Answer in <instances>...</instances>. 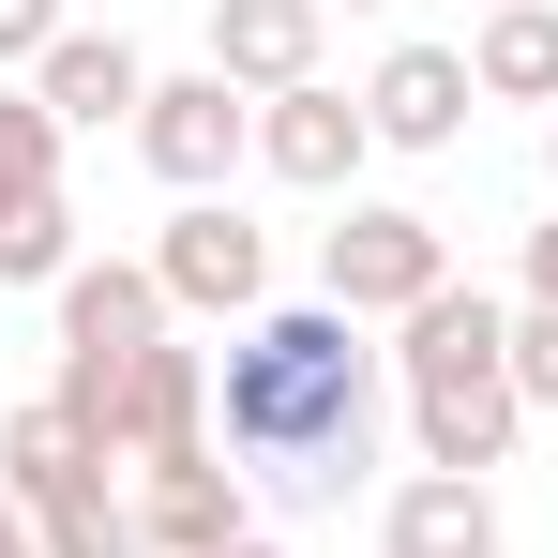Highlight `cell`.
<instances>
[{
  "label": "cell",
  "mask_w": 558,
  "mask_h": 558,
  "mask_svg": "<svg viewBox=\"0 0 558 558\" xmlns=\"http://www.w3.org/2000/svg\"><path fill=\"white\" fill-rule=\"evenodd\" d=\"M377 392H392V348H363L348 302H272L227 332V453L257 498L287 513H332L377 468Z\"/></svg>",
  "instance_id": "obj_1"
},
{
  "label": "cell",
  "mask_w": 558,
  "mask_h": 558,
  "mask_svg": "<svg viewBox=\"0 0 558 558\" xmlns=\"http://www.w3.org/2000/svg\"><path fill=\"white\" fill-rule=\"evenodd\" d=\"M392 392H408L423 468L483 483V468L513 453V423H529V392H513V317H498L483 287H438L423 317H392Z\"/></svg>",
  "instance_id": "obj_2"
},
{
  "label": "cell",
  "mask_w": 558,
  "mask_h": 558,
  "mask_svg": "<svg viewBox=\"0 0 558 558\" xmlns=\"http://www.w3.org/2000/svg\"><path fill=\"white\" fill-rule=\"evenodd\" d=\"M438 287H453V227L438 211H392L377 196V211H348L317 242V302H348V317H423Z\"/></svg>",
  "instance_id": "obj_3"
},
{
  "label": "cell",
  "mask_w": 558,
  "mask_h": 558,
  "mask_svg": "<svg viewBox=\"0 0 558 558\" xmlns=\"http://www.w3.org/2000/svg\"><path fill=\"white\" fill-rule=\"evenodd\" d=\"M136 167H151L167 196H227V167H257V92H227L211 61H196V76H151Z\"/></svg>",
  "instance_id": "obj_4"
},
{
  "label": "cell",
  "mask_w": 558,
  "mask_h": 558,
  "mask_svg": "<svg viewBox=\"0 0 558 558\" xmlns=\"http://www.w3.org/2000/svg\"><path fill=\"white\" fill-rule=\"evenodd\" d=\"M151 287H167V317H227V332H242V317H272V302H257V287H272V242H257L227 196H182L167 242H151Z\"/></svg>",
  "instance_id": "obj_5"
},
{
  "label": "cell",
  "mask_w": 558,
  "mask_h": 558,
  "mask_svg": "<svg viewBox=\"0 0 558 558\" xmlns=\"http://www.w3.org/2000/svg\"><path fill=\"white\" fill-rule=\"evenodd\" d=\"M363 151H377V121H363V92H332V76H302V92L257 106V167L302 182V196H348V182H363Z\"/></svg>",
  "instance_id": "obj_6"
},
{
  "label": "cell",
  "mask_w": 558,
  "mask_h": 558,
  "mask_svg": "<svg viewBox=\"0 0 558 558\" xmlns=\"http://www.w3.org/2000/svg\"><path fill=\"white\" fill-rule=\"evenodd\" d=\"M136 529H151V558H227V544H257V483H242L227 453L136 468Z\"/></svg>",
  "instance_id": "obj_7"
},
{
  "label": "cell",
  "mask_w": 558,
  "mask_h": 558,
  "mask_svg": "<svg viewBox=\"0 0 558 558\" xmlns=\"http://www.w3.org/2000/svg\"><path fill=\"white\" fill-rule=\"evenodd\" d=\"M468 106H483L468 46H392V61L363 76V121H377V151H453V136H468Z\"/></svg>",
  "instance_id": "obj_8"
},
{
  "label": "cell",
  "mask_w": 558,
  "mask_h": 558,
  "mask_svg": "<svg viewBox=\"0 0 558 558\" xmlns=\"http://www.w3.org/2000/svg\"><path fill=\"white\" fill-rule=\"evenodd\" d=\"M211 453V363L196 348H136L121 377V468H196Z\"/></svg>",
  "instance_id": "obj_9"
},
{
  "label": "cell",
  "mask_w": 558,
  "mask_h": 558,
  "mask_svg": "<svg viewBox=\"0 0 558 558\" xmlns=\"http://www.w3.org/2000/svg\"><path fill=\"white\" fill-rule=\"evenodd\" d=\"M317 31H332V0H211V76L272 106L317 76Z\"/></svg>",
  "instance_id": "obj_10"
},
{
  "label": "cell",
  "mask_w": 558,
  "mask_h": 558,
  "mask_svg": "<svg viewBox=\"0 0 558 558\" xmlns=\"http://www.w3.org/2000/svg\"><path fill=\"white\" fill-rule=\"evenodd\" d=\"M46 302H61V348H92V363L167 348V287H151V257H76Z\"/></svg>",
  "instance_id": "obj_11"
},
{
  "label": "cell",
  "mask_w": 558,
  "mask_h": 558,
  "mask_svg": "<svg viewBox=\"0 0 558 558\" xmlns=\"http://www.w3.org/2000/svg\"><path fill=\"white\" fill-rule=\"evenodd\" d=\"M377 558H498V483L408 468V483L377 498Z\"/></svg>",
  "instance_id": "obj_12"
},
{
  "label": "cell",
  "mask_w": 558,
  "mask_h": 558,
  "mask_svg": "<svg viewBox=\"0 0 558 558\" xmlns=\"http://www.w3.org/2000/svg\"><path fill=\"white\" fill-rule=\"evenodd\" d=\"M31 92H46L61 136H106V121H136V106H151V61H136L121 31H61V46L31 61Z\"/></svg>",
  "instance_id": "obj_13"
},
{
  "label": "cell",
  "mask_w": 558,
  "mask_h": 558,
  "mask_svg": "<svg viewBox=\"0 0 558 558\" xmlns=\"http://www.w3.org/2000/svg\"><path fill=\"white\" fill-rule=\"evenodd\" d=\"M106 468H121V453H106L92 423H61L46 392H31V408L0 423V498H15V513H61V498H92Z\"/></svg>",
  "instance_id": "obj_14"
},
{
  "label": "cell",
  "mask_w": 558,
  "mask_h": 558,
  "mask_svg": "<svg viewBox=\"0 0 558 558\" xmlns=\"http://www.w3.org/2000/svg\"><path fill=\"white\" fill-rule=\"evenodd\" d=\"M468 76H483V106H558V0H498L468 31Z\"/></svg>",
  "instance_id": "obj_15"
},
{
  "label": "cell",
  "mask_w": 558,
  "mask_h": 558,
  "mask_svg": "<svg viewBox=\"0 0 558 558\" xmlns=\"http://www.w3.org/2000/svg\"><path fill=\"white\" fill-rule=\"evenodd\" d=\"M31 196H61V121L46 92H0V211H31Z\"/></svg>",
  "instance_id": "obj_16"
},
{
  "label": "cell",
  "mask_w": 558,
  "mask_h": 558,
  "mask_svg": "<svg viewBox=\"0 0 558 558\" xmlns=\"http://www.w3.org/2000/svg\"><path fill=\"white\" fill-rule=\"evenodd\" d=\"M31 529H46V558H151V529H136V498H121V483L61 498V513H31Z\"/></svg>",
  "instance_id": "obj_17"
},
{
  "label": "cell",
  "mask_w": 558,
  "mask_h": 558,
  "mask_svg": "<svg viewBox=\"0 0 558 558\" xmlns=\"http://www.w3.org/2000/svg\"><path fill=\"white\" fill-rule=\"evenodd\" d=\"M61 272H76V196L0 211V287H61Z\"/></svg>",
  "instance_id": "obj_18"
},
{
  "label": "cell",
  "mask_w": 558,
  "mask_h": 558,
  "mask_svg": "<svg viewBox=\"0 0 558 558\" xmlns=\"http://www.w3.org/2000/svg\"><path fill=\"white\" fill-rule=\"evenodd\" d=\"M513 392H529V408H558V302H529V317H513Z\"/></svg>",
  "instance_id": "obj_19"
},
{
  "label": "cell",
  "mask_w": 558,
  "mask_h": 558,
  "mask_svg": "<svg viewBox=\"0 0 558 558\" xmlns=\"http://www.w3.org/2000/svg\"><path fill=\"white\" fill-rule=\"evenodd\" d=\"M61 31H76V15H61V0H0V76H15V61H46V46H61Z\"/></svg>",
  "instance_id": "obj_20"
},
{
  "label": "cell",
  "mask_w": 558,
  "mask_h": 558,
  "mask_svg": "<svg viewBox=\"0 0 558 558\" xmlns=\"http://www.w3.org/2000/svg\"><path fill=\"white\" fill-rule=\"evenodd\" d=\"M529 302H558V227H529Z\"/></svg>",
  "instance_id": "obj_21"
},
{
  "label": "cell",
  "mask_w": 558,
  "mask_h": 558,
  "mask_svg": "<svg viewBox=\"0 0 558 558\" xmlns=\"http://www.w3.org/2000/svg\"><path fill=\"white\" fill-rule=\"evenodd\" d=\"M0 558H46V529H31V513H15V498H0Z\"/></svg>",
  "instance_id": "obj_22"
},
{
  "label": "cell",
  "mask_w": 558,
  "mask_h": 558,
  "mask_svg": "<svg viewBox=\"0 0 558 558\" xmlns=\"http://www.w3.org/2000/svg\"><path fill=\"white\" fill-rule=\"evenodd\" d=\"M544 182H558V121H544Z\"/></svg>",
  "instance_id": "obj_23"
},
{
  "label": "cell",
  "mask_w": 558,
  "mask_h": 558,
  "mask_svg": "<svg viewBox=\"0 0 558 558\" xmlns=\"http://www.w3.org/2000/svg\"><path fill=\"white\" fill-rule=\"evenodd\" d=\"M227 558H287V544H227Z\"/></svg>",
  "instance_id": "obj_24"
},
{
  "label": "cell",
  "mask_w": 558,
  "mask_h": 558,
  "mask_svg": "<svg viewBox=\"0 0 558 558\" xmlns=\"http://www.w3.org/2000/svg\"><path fill=\"white\" fill-rule=\"evenodd\" d=\"M363 15H392V0H363Z\"/></svg>",
  "instance_id": "obj_25"
},
{
  "label": "cell",
  "mask_w": 558,
  "mask_h": 558,
  "mask_svg": "<svg viewBox=\"0 0 558 558\" xmlns=\"http://www.w3.org/2000/svg\"><path fill=\"white\" fill-rule=\"evenodd\" d=\"M483 15H498V0H483Z\"/></svg>",
  "instance_id": "obj_26"
}]
</instances>
